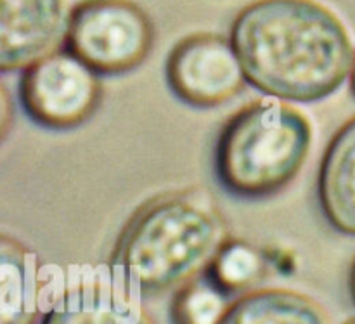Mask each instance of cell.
<instances>
[{
    "label": "cell",
    "instance_id": "obj_1",
    "mask_svg": "<svg viewBox=\"0 0 355 324\" xmlns=\"http://www.w3.org/2000/svg\"><path fill=\"white\" fill-rule=\"evenodd\" d=\"M252 87L286 103H318L335 94L354 61L345 24L315 0H255L229 35Z\"/></svg>",
    "mask_w": 355,
    "mask_h": 324
},
{
    "label": "cell",
    "instance_id": "obj_2",
    "mask_svg": "<svg viewBox=\"0 0 355 324\" xmlns=\"http://www.w3.org/2000/svg\"><path fill=\"white\" fill-rule=\"evenodd\" d=\"M231 225L203 187L163 191L135 208L110 255L114 283L139 298L175 291L207 273Z\"/></svg>",
    "mask_w": 355,
    "mask_h": 324
},
{
    "label": "cell",
    "instance_id": "obj_3",
    "mask_svg": "<svg viewBox=\"0 0 355 324\" xmlns=\"http://www.w3.org/2000/svg\"><path fill=\"white\" fill-rule=\"evenodd\" d=\"M311 120L276 97H260L232 113L215 142V177L239 200H266L286 189L312 148Z\"/></svg>",
    "mask_w": 355,
    "mask_h": 324
},
{
    "label": "cell",
    "instance_id": "obj_4",
    "mask_svg": "<svg viewBox=\"0 0 355 324\" xmlns=\"http://www.w3.org/2000/svg\"><path fill=\"white\" fill-rule=\"evenodd\" d=\"M155 42V23L134 0H80L62 47L97 75L120 76L144 65Z\"/></svg>",
    "mask_w": 355,
    "mask_h": 324
},
{
    "label": "cell",
    "instance_id": "obj_5",
    "mask_svg": "<svg viewBox=\"0 0 355 324\" xmlns=\"http://www.w3.org/2000/svg\"><path fill=\"white\" fill-rule=\"evenodd\" d=\"M17 96L24 114L42 128L68 132L82 127L101 108V75L64 47L24 68Z\"/></svg>",
    "mask_w": 355,
    "mask_h": 324
},
{
    "label": "cell",
    "instance_id": "obj_6",
    "mask_svg": "<svg viewBox=\"0 0 355 324\" xmlns=\"http://www.w3.org/2000/svg\"><path fill=\"white\" fill-rule=\"evenodd\" d=\"M165 80L180 103L196 110L229 103L248 83L231 38L214 31L180 38L165 61Z\"/></svg>",
    "mask_w": 355,
    "mask_h": 324
},
{
    "label": "cell",
    "instance_id": "obj_7",
    "mask_svg": "<svg viewBox=\"0 0 355 324\" xmlns=\"http://www.w3.org/2000/svg\"><path fill=\"white\" fill-rule=\"evenodd\" d=\"M66 0H0V71H23L62 47Z\"/></svg>",
    "mask_w": 355,
    "mask_h": 324
},
{
    "label": "cell",
    "instance_id": "obj_8",
    "mask_svg": "<svg viewBox=\"0 0 355 324\" xmlns=\"http://www.w3.org/2000/svg\"><path fill=\"white\" fill-rule=\"evenodd\" d=\"M40 257L24 243L0 236V324H42L47 314Z\"/></svg>",
    "mask_w": 355,
    "mask_h": 324
},
{
    "label": "cell",
    "instance_id": "obj_9",
    "mask_svg": "<svg viewBox=\"0 0 355 324\" xmlns=\"http://www.w3.org/2000/svg\"><path fill=\"white\" fill-rule=\"evenodd\" d=\"M318 200L328 224L355 238V114L326 146L318 172Z\"/></svg>",
    "mask_w": 355,
    "mask_h": 324
},
{
    "label": "cell",
    "instance_id": "obj_10",
    "mask_svg": "<svg viewBox=\"0 0 355 324\" xmlns=\"http://www.w3.org/2000/svg\"><path fill=\"white\" fill-rule=\"evenodd\" d=\"M42 324H156L142 298L118 287L97 283L68 291L51 305Z\"/></svg>",
    "mask_w": 355,
    "mask_h": 324
},
{
    "label": "cell",
    "instance_id": "obj_11",
    "mask_svg": "<svg viewBox=\"0 0 355 324\" xmlns=\"http://www.w3.org/2000/svg\"><path fill=\"white\" fill-rule=\"evenodd\" d=\"M218 324H331L315 298L288 288H257L236 297Z\"/></svg>",
    "mask_w": 355,
    "mask_h": 324
},
{
    "label": "cell",
    "instance_id": "obj_12",
    "mask_svg": "<svg viewBox=\"0 0 355 324\" xmlns=\"http://www.w3.org/2000/svg\"><path fill=\"white\" fill-rule=\"evenodd\" d=\"M205 274L227 297H239L257 290L266 280L269 274V260L259 246L231 236L215 253Z\"/></svg>",
    "mask_w": 355,
    "mask_h": 324
},
{
    "label": "cell",
    "instance_id": "obj_13",
    "mask_svg": "<svg viewBox=\"0 0 355 324\" xmlns=\"http://www.w3.org/2000/svg\"><path fill=\"white\" fill-rule=\"evenodd\" d=\"M229 298L207 274H201L173 291L170 323L218 324L232 302Z\"/></svg>",
    "mask_w": 355,
    "mask_h": 324
},
{
    "label": "cell",
    "instance_id": "obj_14",
    "mask_svg": "<svg viewBox=\"0 0 355 324\" xmlns=\"http://www.w3.org/2000/svg\"><path fill=\"white\" fill-rule=\"evenodd\" d=\"M349 291H350V298H352L355 305V257L352 260V266H350V273H349Z\"/></svg>",
    "mask_w": 355,
    "mask_h": 324
},
{
    "label": "cell",
    "instance_id": "obj_15",
    "mask_svg": "<svg viewBox=\"0 0 355 324\" xmlns=\"http://www.w3.org/2000/svg\"><path fill=\"white\" fill-rule=\"evenodd\" d=\"M349 82H350V92H352V94H354V97H355V52H354V61H352V68H350Z\"/></svg>",
    "mask_w": 355,
    "mask_h": 324
},
{
    "label": "cell",
    "instance_id": "obj_16",
    "mask_svg": "<svg viewBox=\"0 0 355 324\" xmlns=\"http://www.w3.org/2000/svg\"><path fill=\"white\" fill-rule=\"evenodd\" d=\"M342 324H355V318H350V319H347L345 323H342Z\"/></svg>",
    "mask_w": 355,
    "mask_h": 324
}]
</instances>
